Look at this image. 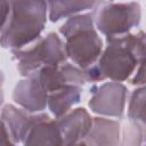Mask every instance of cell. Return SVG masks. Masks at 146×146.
Returning <instances> with one entry per match:
<instances>
[{
  "label": "cell",
  "mask_w": 146,
  "mask_h": 146,
  "mask_svg": "<svg viewBox=\"0 0 146 146\" xmlns=\"http://www.w3.org/2000/svg\"><path fill=\"white\" fill-rule=\"evenodd\" d=\"M146 59V33H127L106 36V47L96 64L86 68L88 82H102L106 79L123 82L130 79Z\"/></svg>",
  "instance_id": "obj_1"
},
{
  "label": "cell",
  "mask_w": 146,
  "mask_h": 146,
  "mask_svg": "<svg viewBox=\"0 0 146 146\" xmlns=\"http://www.w3.org/2000/svg\"><path fill=\"white\" fill-rule=\"evenodd\" d=\"M1 47L21 49L36 41L44 30L47 0H0Z\"/></svg>",
  "instance_id": "obj_2"
},
{
  "label": "cell",
  "mask_w": 146,
  "mask_h": 146,
  "mask_svg": "<svg viewBox=\"0 0 146 146\" xmlns=\"http://www.w3.org/2000/svg\"><path fill=\"white\" fill-rule=\"evenodd\" d=\"M65 39L68 58L81 68L96 64L103 52V41L95 26L92 13H81L68 17L59 27Z\"/></svg>",
  "instance_id": "obj_3"
},
{
  "label": "cell",
  "mask_w": 146,
  "mask_h": 146,
  "mask_svg": "<svg viewBox=\"0 0 146 146\" xmlns=\"http://www.w3.org/2000/svg\"><path fill=\"white\" fill-rule=\"evenodd\" d=\"M11 57L16 63V68L23 78H26L44 66L60 65L67 62L65 42L60 36L50 32L46 36H40L30 47L11 49Z\"/></svg>",
  "instance_id": "obj_4"
},
{
  "label": "cell",
  "mask_w": 146,
  "mask_h": 146,
  "mask_svg": "<svg viewBox=\"0 0 146 146\" xmlns=\"http://www.w3.org/2000/svg\"><path fill=\"white\" fill-rule=\"evenodd\" d=\"M95 26L105 36L129 33L141 21V7L137 1H102L92 11Z\"/></svg>",
  "instance_id": "obj_5"
},
{
  "label": "cell",
  "mask_w": 146,
  "mask_h": 146,
  "mask_svg": "<svg viewBox=\"0 0 146 146\" xmlns=\"http://www.w3.org/2000/svg\"><path fill=\"white\" fill-rule=\"evenodd\" d=\"M90 94L91 97L88 106L92 113L108 117L123 116L128 88L122 82L111 80L102 84H94L92 88H90Z\"/></svg>",
  "instance_id": "obj_6"
},
{
  "label": "cell",
  "mask_w": 146,
  "mask_h": 146,
  "mask_svg": "<svg viewBox=\"0 0 146 146\" xmlns=\"http://www.w3.org/2000/svg\"><path fill=\"white\" fill-rule=\"evenodd\" d=\"M48 91L32 75L19 80L13 90V100L22 108L31 112H43L48 107Z\"/></svg>",
  "instance_id": "obj_7"
},
{
  "label": "cell",
  "mask_w": 146,
  "mask_h": 146,
  "mask_svg": "<svg viewBox=\"0 0 146 146\" xmlns=\"http://www.w3.org/2000/svg\"><path fill=\"white\" fill-rule=\"evenodd\" d=\"M56 120L63 137V145L72 146L81 145V141L91 129L94 117L90 116L86 108L76 107Z\"/></svg>",
  "instance_id": "obj_8"
},
{
  "label": "cell",
  "mask_w": 146,
  "mask_h": 146,
  "mask_svg": "<svg viewBox=\"0 0 146 146\" xmlns=\"http://www.w3.org/2000/svg\"><path fill=\"white\" fill-rule=\"evenodd\" d=\"M43 113H31L21 106L17 107L13 104H7L1 108V124L7 128L16 145L23 143L30 129L42 117Z\"/></svg>",
  "instance_id": "obj_9"
},
{
  "label": "cell",
  "mask_w": 146,
  "mask_h": 146,
  "mask_svg": "<svg viewBox=\"0 0 146 146\" xmlns=\"http://www.w3.org/2000/svg\"><path fill=\"white\" fill-rule=\"evenodd\" d=\"M121 127L119 121L105 116L94 117L92 125L81 145L115 146L120 144Z\"/></svg>",
  "instance_id": "obj_10"
},
{
  "label": "cell",
  "mask_w": 146,
  "mask_h": 146,
  "mask_svg": "<svg viewBox=\"0 0 146 146\" xmlns=\"http://www.w3.org/2000/svg\"><path fill=\"white\" fill-rule=\"evenodd\" d=\"M23 145H50L62 146L63 137L57 123V120H52L49 114L43 113L42 117L34 123V125L27 132Z\"/></svg>",
  "instance_id": "obj_11"
},
{
  "label": "cell",
  "mask_w": 146,
  "mask_h": 146,
  "mask_svg": "<svg viewBox=\"0 0 146 146\" xmlns=\"http://www.w3.org/2000/svg\"><path fill=\"white\" fill-rule=\"evenodd\" d=\"M82 97V88L78 84L67 83L60 89L52 91L48 96V110L58 119L71 111L72 106L80 103Z\"/></svg>",
  "instance_id": "obj_12"
},
{
  "label": "cell",
  "mask_w": 146,
  "mask_h": 146,
  "mask_svg": "<svg viewBox=\"0 0 146 146\" xmlns=\"http://www.w3.org/2000/svg\"><path fill=\"white\" fill-rule=\"evenodd\" d=\"M49 8V19L58 22L84 10L92 9L97 0H47Z\"/></svg>",
  "instance_id": "obj_13"
},
{
  "label": "cell",
  "mask_w": 146,
  "mask_h": 146,
  "mask_svg": "<svg viewBox=\"0 0 146 146\" xmlns=\"http://www.w3.org/2000/svg\"><path fill=\"white\" fill-rule=\"evenodd\" d=\"M128 119L140 125L146 132V84L138 86L131 92L128 103Z\"/></svg>",
  "instance_id": "obj_14"
},
{
  "label": "cell",
  "mask_w": 146,
  "mask_h": 146,
  "mask_svg": "<svg viewBox=\"0 0 146 146\" xmlns=\"http://www.w3.org/2000/svg\"><path fill=\"white\" fill-rule=\"evenodd\" d=\"M132 86H145L146 84V59L138 66L137 71L130 79Z\"/></svg>",
  "instance_id": "obj_15"
},
{
  "label": "cell",
  "mask_w": 146,
  "mask_h": 146,
  "mask_svg": "<svg viewBox=\"0 0 146 146\" xmlns=\"http://www.w3.org/2000/svg\"><path fill=\"white\" fill-rule=\"evenodd\" d=\"M100 1H113V0H100Z\"/></svg>",
  "instance_id": "obj_16"
},
{
  "label": "cell",
  "mask_w": 146,
  "mask_h": 146,
  "mask_svg": "<svg viewBox=\"0 0 146 146\" xmlns=\"http://www.w3.org/2000/svg\"><path fill=\"white\" fill-rule=\"evenodd\" d=\"M145 144H146V141H145Z\"/></svg>",
  "instance_id": "obj_17"
}]
</instances>
